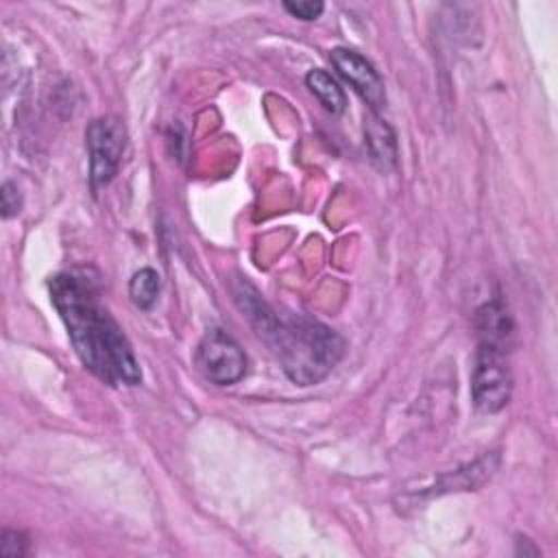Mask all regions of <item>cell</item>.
I'll return each instance as SVG.
<instances>
[{
  "instance_id": "1",
  "label": "cell",
  "mask_w": 558,
  "mask_h": 558,
  "mask_svg": "<svg viewBox=\"0 0 558 558\" xmlns=\"http://www.w3.org/2000/svg\"><path fill=\"white\" fill-rule=\"evenodd\" d=\"M48 288L83 366L109 386H137L140 362L122 327L105 307L96 279L85 270L59 272Z\"/></svg>"
},
{
  "instance_id": "2",
  "label": "cell",
  "mask_w": 558,
  "mask_h": 558,
  "mask_svg": "<svg viewBox=\"0 0 558 558\" xmlns=\"http://www.w3.org/2000/svg\"><path fill=\"white\" fill-rule=\"evenodd\" d=\"M233 299L296 386L323 381L344 355V338L305 314L275 310L248 281L233 286Z\"/></svg>"
},
{
  "instance_id": "3",
  "label": "cell",
  "mask_w": 558,
  "mask_h": 558,
  "mask_svg": "<svg viewBox=\"0 0 558 558\" xmlns=\"http://www.w3.org/2000/svg\"><path fill=\"white\" fill-rule=\"evenodd\" d=\"M85 144L89 155V187L98 192L109 185L120 170L126 148V129L116 116L96 118L85 129Z\"/></svg>"
},
{
  "instance_id": "4",
  "label": "cell",
  "mask_w": 558,
  "mask_h": 558,
  "mask_svg": "<svg viewBox=\"0 0 558 558\" xmlns=\"http://www.w3.org/2000/svg\"><path fill=\"white\" fill-rule=\"evenodd\" d=\"M512 395V375L504 351L480 344L471 373V397L480 412L495 414L504 410Z\"/></svg>"
},
{
  "instance_id": "5",
  "label": "cell",
  "mask_w": 558,
  "mask_h": 558,
  "mask_svg": "<svg viewBox=\"0 0 558 558\" xmlns=\"http://www.w3.org/2000/svg\"><path fill=\"white\" fill-rule=\"evenodd\" d=\"M194 366L216 386H233L246 373V355L235 338L222 329H209L194 349Z\"/></svg>"
},
{
  "instance_id": "6",
  "label": "cell",
  "mask_w": 558,
  "mask_h": 558,
  "mask_svg": "<svg viewBox=\"0 0 558 558\" xmlns=\"http://www.w3.org/2000/svg\"><path fill=\"white\" fill-rule=\"evenodd\" d=\"M329 59L336 72L355 89V94H360L373 113L386 105L384 81L371 61L351 48H333L329 50Z\"/></svg>"
},
{
  "instance_id": "7",
  "label": "cell",
  "mask_w": 558,
  "mask_h": 558,
  "mask_svg": "<svg viewBox=\"0 0 558 558\" xmlns=\"http://www.w3.org/2000/svg\"><path fill=\"white\" fill-rule=\"evenodd\" d=\"M475 327L480 333V344L506 351L514 336V320L501 301H488L475 312Z\"/></svg>"
},
{
  "instance_id": "8",
  "label": "cell",
  "mask_w": 558,
  "mask_h": 558,
  "mask_svg": "<svg viewBox=\"0 0 558 558\" xmlns=\"http://www.w3.org/2000/svg\"><path fill=\"white\" fill-rule=\"evenodd\" d=\"M364 137L371 159L379 166V170H392L397 166V137L395 131L375 113H368L364 120Z\"/></svg>"
},
{
  "instance_id": "9",
  "label": "cell",
  "mask_w": 558,
  "mask_h": 558,
  "mask_svg": "<svg viewBox=\"0 0 558 558\" xmlns=\"http://www.w3.org/2000/svg\"><path fill=\"white\" fill-rule=\"evenodd\" d=\"M305 85L316 96V100L323 105V109L329 111L331 116H340L347 109V96L329 72L320 70V68L310 70L305 74Z\"/></svg>"
},
{
  "instance_id": "10",
  "label": "cell",
  "mask_w": 558,
  "mask_h": 558,
  "mask_svg": "<svg viewBox=\"0 0 558 558\" xmlns=\"http://www.w3.org/2000/svg\"><path fill=\"white\" fill-rule=\"evenodd\" d=\"M161 292V277L153 268H140L129 281V296L140 310H150Z\"/></svg>"
},
{
  "instance_id": "11",
  "label": "cell",
  "mask_w": 558,
  "mask_h": 558,
  "mask_svg": "<svg viewBox=\"0 0 558 558\" xmlns=\"http://www.w3.org/2000/svg\"><path fill=\"white\" fill-rule=\"evenodd\" d=\"M28 551V541L17 530H2L0 536V556L2 558H22Z\"/></svg>"
},
{
  "instance_id": "12",
  "label": "cell",
  "mask_w": 558,
  "mask_h": 558,
  "mask_svg": "<svg viewBox=\"0 0 558 558\" xmlns=\"http://www.w3.org/2000/svg\"><path fill=\"white\" fill-rule=\"evenodd\" d=\"M283 9L292 15V17H299V20H305V22H312L316 17H320L325 4L320 0H296V2H283Z\"/></svg>"
},
{
  "instance_id": "13",
  "label": "cell",
  "mask_w": 558,
  "mask_h": 558,
  "mask_svg": "<svg viewBox=\"0 0 558 558\" xmlns=\"http://www.w3.org/2000/svg\"><path fill=\"white\" fill-rule=\"evenodd\" d=\"M0 201H2V218H13L22 209V194L13 181H4L0 187Z\"/></svg>"
}]
</instances>
